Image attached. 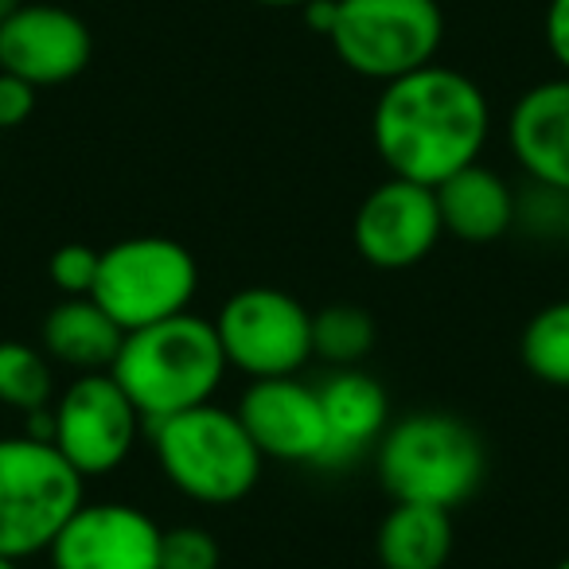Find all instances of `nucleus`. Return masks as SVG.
Returning a JSON list of instances; mask_svg holds the SVG:
<instances>
[{
    "label": "nucleus",
    "mask_w": 569,
    "mask_h": 569,
    "mask_svg": "<svg viewBox=\"0 0 569 569\" xmlns=\"http://www.w3.org/2000/svg\"><path fill=\"white\" fill-rule=\"evenodd\" d=\"M24 4H28V0H0V24H4L9 17H17Z\"/></svg>",
    "instance_id": "obj_28"
},
{
    "label": "nucleus",
    "mask_w": 569,
    "mask_h": 569,
    "mask_svg": "<svg viewBox=\"0 0 569 569\" xmlns=\"http://www.w3.org/2000/svg\"><path fill=\"white\" fill-rule=\"evenodd\" d=\"M164 530L129 503H82L51 542V569H160Z\"/></svg>",
    "instance_id": "obj_13"
},
{
    "label": "nucleus",
    "mask_w": 569,
    "mask_h": 569,
    "mask_svg": "<svg viewBox=\"0 0 569 569\" xmlns=\"http://www.w3.org/2000/svg\"><path fill=\"white\" fill-rule=\"evenodd\" d=\"M98 261H102V250L87 242H67L51 253L48 277L63 297H90L98 281Z\"/></svg>",
    "instance_id": "obj_24"
},
{
    "label": "nucleus",
    "mask_w": 569,
    "mask_h": 569,
    "mask_svg": "<svg viewBox=\"0 0 569 569\" xmlns=\"http://www.w3.org/2000/svg\"><path fill=\"white\" fill-rule=\"evenodd\" d=\"M0 569H20V561H9V558H0Z\"/></svg>",
    "instance_id": "obj_30"
},
{
    "label": "nucleus",
    "mask_w": 569,
    "mask_h": 569,
    "mask_svg": "<svg viewBox=\"0 0 569 569\" xmlns=\"http://www.w3.org/2000/svg\"><path fill=\"white\" fill-rule=\"evenodd\" d=\"M382 569H445L452 558V515L441 507L395 503L375 530Z\"/></svg>",
    "instance_id": "obj_18"
},
{
    "label": "nucleus",
    "mask_w": 569,
    "mask_h": 569,
    "mask_svg": "<svg viewBox=\"0 0 569 569\" xmlns=\"http://www.w3.org/2000/svg\"><path fill=\"white\" fill-rule=\"evenodd\" d=\"M328 43L351 74L387 87L437 63L445 12L437 0H336Z\"/></svg>",
    "instance_id": "obj_7"
},
{
    "label": "nucleus",
    "mask_w": 569,
    "mask_h": 569,
    "mask_svg": "<svg viewBox=\"0 0 569 569\" xmlns=\"http://www.w3.org/2000/svg\"><path fill=\"white\" fill-rule=\"evenodd\" d=\"M375 472L395 503L457 511L488 476L483 441L465 418L441 410L410 413L375 445Z\"/></svg>",
    "instance_id": "obj_3"
},
{
    "label": "nucleus",
    "mask_w": 569,
    "mask_h": 569,
    "mask_svg": "<svg viewBox=\"0 0 569 569\" xmlns=\"http://www.w3.org/2000/svg\"><path fill=\"white\" fill-rule=\"evenodd\" d=\"M561 238H566V250H569V207H566V230H561Z\"/></svg>",
    "instance_id": "obj_31"
},
{
    "label": "nucleus",
    "mask_w": 569,
    "mask_h": 569,
    "mask_svg": "<svg viewBox=\"0 0 569 569\" xmlns=\"http://www.w3.org/2000/svg\"><path fill=\"white\" fill-rule=\"evenodd\" d=\"M433 191L445 234L460 238V242L483 246L515 230V188L499 172L483 168L480 160L452 172Z\"/></svg>",
    "instance_id": "obj_16"
},
{
    "label": "nucleus",
    "mask_w": 569,
    "mask_h": 569,
    "mask_svg": "<svg viewBox=\"0 0 569 569\" xmlns=\"http://www.w3.org/2000/svg\"><path fill=\"white\" fill-rule=\"evenodd\" d=\"M566 207L569 196L542 183H530L522 191H515V230H527V234H558L566 230Z\"/></svg>",
    "instance_id": "obj_22"
},
{
    "label": "nucleus",
    "mask_w": 569,
    "mask_h": 569,
    "mask_svg": "<svg viewBox=\"0 0 569 569\" xmlns=\"http://www.w3.org/2000/svg\"><path fill=\"white\" fill-rule=\"evenodd\" d=\"M94 59L87 20L67 4H32L0 24V71L32 82L36 90L79 79Z\"/></svg>",
    "instance_id": "obj_12"
},
{
    "label": "nucleus",
    "mask_w": 569,
    "mask_h": 569,
    "mask_svg": "<svg viewBox=\"0 0 569 569\" xmlns=\"http://www.w3.org/2000/svg\"><path fill=\"white\" fill-rule=\"evenodd\" d=\"M542 32H546V48H550L553 63L569 74V0H550V4H546Z\"/></svg>",
    "instance_id": "obj_26"
},
{
    "label": "nucleus",
    "mask_w": 569,
    "mask_h": 569,
    "mask_svg": "<svg viewBox=\"0 0 569 569\" xmlns=\"http://www.w3.org/2000/svg\"><path fill=\"white\" fill-rule=\"evenodd\" d=\"M507 144L530 183L569 196V74L546 79L515 98Z\"/></svg>",
    "instance_id": "obj_14"
},
{
    "label": "nucleus",
    "mask_w": 569,
    "mask_h": 569,
    "mask_svg": "<svg viewBox=\"0 0 569 569\" xmlns=\"http://www.w3.org/2000/svg\"><path fill=\"white\" fill-rule=\"evenodd\" d=\"M519 359L542 387L569 390V297L538 309L519 336Z\"/></svg>",
    "instance_id": "obj_19"
},
{
    "label": "nucleus",
    "mask_w": 569,
    "mask_h": 569,
    "mask_svg": "<svg viewBox=\"0 0 569 569\" xmlns=\"http://www.w3.org/2000/svg\"><path fill=\"white\" fill-rule=\"evenodd\" d=\"M227 367L253 379H289L312 359V312L273 284H246L214 317Z\"/></svg>",
    "instance_id": "obj_8"
},
{
    "label": "nucleus",
    "mask_w": 569,
    "mask_h": 569,
    "mask_svg": "<svg viewBox=\"0 0 569 569\" xmlns=\"http://www.w3.org/2000/svg\"><path fill=\"white\" fill-rule=\"evenodd\" d=\"M87 480L51 441L0 437V558L48 553L87 499Z\"/></svg>",
    "instance_id": "obj_5"
},
{
    "label": "nucleus",
    "mask_w": 569,
    "mask_h": 569,
    "mask_svg": "<svg viewBox=\"0 0 569 569\" xmlns=\"http://www.w3.org/2000/svg\"><path fill=\"white\" fill-rule=\"evenodd\" d=\"M379 328L375 317L359 305H328L312 312V356L332 367H359L371 356Z\"/></svg>",
    "instance_id": "obj_20"
},
{
    "label": "nucleus",
    "mask_w": 569,
    "mask_h": 569,
    "mask_svg": "<svg viewBox=\"0 0 569 569\" xmlns=\"http://www.w3.org/2000/svg\"><path fill=\"white\" fill-rule=\"evenodd\" d=\"M238 421L266 460L328 468V426L320 390L289 379H253L234 406Z\"/></svg>",
    "instance_id": "obj_11"
},
{
    "label": "nucleus",
    "mask_w": 569,
    "mask_h": 569,
    "mask_svg": "<svg viewBox=\"0 0 569 569\" xmlns=\"http://www.w3.org/2000/svg\"><path fill=\"white\" fill-rule=\"evenodd\" d=\"M160 472L180 496L207 507L242 503L261 480L266 457L234 410L203 402L149 426Z\"/></svg>",
    "instance_id": "obj_4"
},
{
    "label": "nucleus",
    "mask_w": 569,
    "mask_h": 569,
    "mask_svg": "<svg viewBox=\"0 0 569 569\" xmlns=\"http://www.w3.org/2000/svg\"><path fill=\"white\" fill-rule=\"evenodd\" d=\"M51 410H56L51 445L79 468L82 480L118 472L141 433V413L110 371L79 375Z\"/></svg>",
    "instance_id": "obj_9"
},
{
    "label": "nucleus",
    "mask_w": 569,
    "mask_h": 569,
    "mask_svg": "<svg viewBox=\"0 0 569 569\" xmlns=\"http://www.w3.org/2000/svg\"><path fill=\"white\" fill-rule=\"evenodd\" d=\"M36 98H40V90L32 82L0 71V133H12V129L28 126L36 113Z\"/></svg>",
    "instance_id": "obj_25"
},
{
    "label": "nucleus",
    "mask_w": 569,
    "mask_h": 569,
    "mask_svg": "<svg viewBox=\"0 0 569 569\" xmlns=\"http://www.w3.org/2000/svg\"><path fill=\"white\" fill-rule=\"evenodd\" d=\"M56 395V375L43 348L24 340H0V406L20 413L48 410Z\"/></svg>",
    "instance_id": "obj_21"
},
{
    "label": "nucleus",
    "mask_w": 569,
    "mask_h": 569,
    "mask_svg": "<svg viewBox=\"0 0 569 569\" xmlns=\"http://www.w3.org/2000/svg\"><path fill=\"white\" fill-rule=\"evenodd\" d=\"M441 234L445 227L441 211H437V191L426 183L402 180V176L375 183L351 222L359 258L387 273L421 266L437 250Z\"/></svg>",
    "instance_id": "obj_10"
},
{
    "label": "nucleus",
    "mask_w": 569,
    "mask_h": 569,
    "mask_svg": "<svg viewBox=\"0 0 569 569\" xmlns=\"http://www.w3.org/2000/svg\"><path fill=\"white\" fill-rule=\"evenodd\" d=\"M121 340H126V332L113 325V317L94 297H63L43 317L40 328L43 356L79 375L110 371L121 351Z\"/></svg>",
    "instance_id": "obj_17"
},
{
    "label": "nucleus",
    "mask_w": 569,
    "mask_h": 569,
    "mask_svg": "<svg viewBox=\"0 0 569 569\" xmlns=\"http://www.w3.org/2000/svg\"><path fill=\"white\" fill-rule=\"evenodd\" d=\"M553 569H569V558H561V561H558V566H553Z\"/></svg>",
    "instance_id": "obj_32"
},
{
    "label": "nucleus",
    "mask_w": 569,
    "mask_h": 569,
    "mask_svg": "<svg viewBox=\"0 0 569 569\" xmlns=\"http://www.w3.org/2000/svg\"><path fill=\"white\" fill-rule=\"evenodd\" d=\"M227 371L230 367L214 320H203L196 312H180L172 320L126 332L110 367L113 382L129 395L144 426L211 402Z\"/></svg>",
    "instance_id": "obj_2"
},
{
    "label": "nucleus",
    "mask_w": 569,
    "mask_h": 569,
    "mask_svg": "<svg viewBox=\"0 0 569 569\" xmlns=\"http://www.w3.org/2000/svg\"><path fill=\"white\" fill-rule=\"evenodd\" d=\"M253 4H266V9H305L309 0H253Z\"/></svg>",
    "instance_id": "obj_29"
},
{
    "label": "nucleus",
    "mask_w": 569,
    "mask_h": 569,
    "mask_svg": "<svg viewBox=\"0 0 569 569\" xmlns=\"http://www.w3.org/2000/svg\"><path fill=\"white\" fill-rule=\"evenodd\" d=\"M317 390L328 426V468L351 465L371 445H379V437L387 433L390 402L375 375L359 367H336Z\"/></svg>",
    "instance_id": "obj_15"
},
{
    "label": "nucleus",
    "mask_w": 569,
    "mask_h": 569,
    "mask_svg": "<svg viewBox=\"0 0 569 569\" xmlns=\"http://www.w3.org/2000/svg\"><path fill=\"white\" fill-rule=\"evenodd\" d=\"M222 550L211 530L172 527L160 538V569H219Z\"/></svg>",
    "instance_id": "obj_23"
},
{
    "label": "nucleus",
    "mask_w": 569,
    "mask_h": 569,
    "mask_svg": "<svg viewBox=\"0 0 569 569\" xmlns=\"http://www.w3.org/2000/svg\"><path fill=\"white\" fill-rule=\"evenodd\" d=\"M199 293V261L183 242L164 234H133L106 246L98 261L94 301L121 332L191 312Z\"/></svg>",
    "instance_id": "obj_6"
},
{
    "label": "nucleus",
    "mask_w": 569,
    "mask_h": 569,
    "mask_svg": "<svg viewBox=\"0 0 569 569\" xmlns=\"http://www.w3.org/2000/svg\"><path fill=\"white\" fill-rule=\"evenodd\" d=\"M301 12H305V24L328 40V32H332V24H336V0H309Z\"/></svg>",
    "instance_id": "obj_27"
},
{
    "label": "nucleus",
    "mask_w": 569,
    "mask_h": 569,
    "mask_svg": "<svg viewBox=\"0 0 569 569\" xmlns=\"http://www.w3.org/2000/svg\"><path fill=\"white\" fill-rule=\"evenodd\" d=\"M488 133L491 106L480 82L441 63L387 82L371 113V141L387 172L426 188L476 164Z\"/></svg>",
    "instance_id": "obj_1"
}]
</instances>
